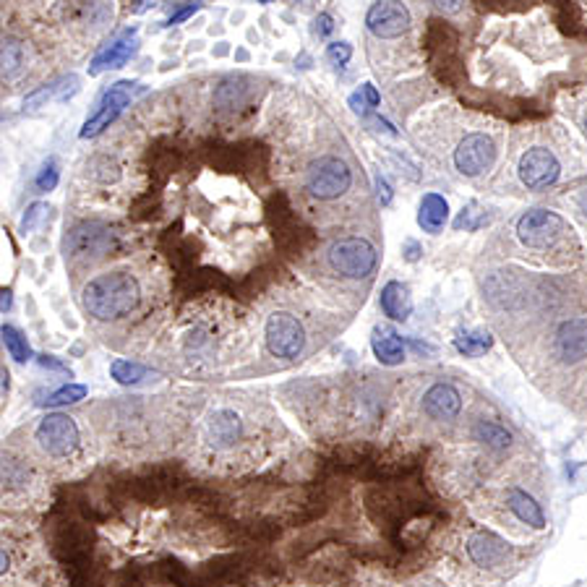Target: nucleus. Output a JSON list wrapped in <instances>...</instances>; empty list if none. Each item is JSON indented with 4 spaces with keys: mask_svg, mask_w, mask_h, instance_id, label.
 <instances>
[{
    "mask_svg": "<svg viewBox=\"0 0 587 587\" xmlns=\"http://www.w3.org/2000/svg\"><path fill=\"white\" fill-rule=\"evenodd\" d=\"M81 298L89 316L100 321L120 319L138 306V282L129 271H107L89 280Z\"/></svg>",
    "mask_w": 587,
    "mask_h": 587,
    "instance_id": "obj_1",
    "label": "nucleus"
},
{
    "mask_svg": "<svg viewBox=\"0 0 587 587\" xmlns=\"http://www.w3.org/2000/svg\"><path fill=\"white\" fill-rule=\"evenodd\" d=\"M376 262H378V253L366 238H342V241L332 243L329 248L332 269L350 280L369 277L376 269Z\"/></svg>",
    "mask_w": 587,
    "mask_h": 587,
    "instance_id": "obj_2",
    "label": "nucleus"
},
{
    "mask_svg": "<svg viewBox=\"0 0 587 587\" xmlns=\"http://www.w3.org/2000/svg\"><path fill=\"white\" fill-rule=\"evenodd\" d=\"M136 86H138V84H134V81H118V84H112L105 94L100 97L94 112L86 118V123H84V129H81L79 134L81 138H92V136L102 134L107 126H110L126 107L131 105V100H134L136 94Z\"/></svg>",
    "mask_w": 587,
    "mask_h": 587,
    "instance_id": "obj_3",
    "label": "nucleus"
},
{
    "mask_svg": "<svg viewBox=\"0 0 587 587\" xmlns=\"http://www.w3.org/2000/svg\"><path fill=\"white\" fill-rule=\"evenodd\" d=\"M350 183H352V173L345 162L337 157H324V160L314 162L306 175V186L321 201L340 199L350 188Z\"/></svg>",
    "mask_w": 587,
    "mask_h": 587,
    "instance_id": "obj_4",
    "label": "nucleus"
},
{
    "mask_svg": "<svg viewBox=\"0 0 587 587\" xmlns=\"http://www.w3.org/2000/svg\"><path fill=\"white\" fill-rule=\"evenodd\" d=\"M264 337H267L269 352L274 358H282V360H290L298 358L300 350L306 345V332L300 326V321L285 314V311H277L267 319L264 326Z\"/></svg>",
    "mask_w": 587,
    "mask_h": 587,
    "instance_id": "obj_5",
    "label": "nucleus"
},
{
    "mask_svg": "<svg viewBox=\"0 0 587 587\" xmlns=\"http://www.w3.org/2000/svg\"><path fill=\"white\" fill-rule=\"evenodd\" d=\"M37 441L53 457H68L79 447V426L74 418L53 413V415L42 418V423L37 426Z\"/></svg>",
    "mask_w": 587,
    "mask_h": 587,
    "instance_id": "obj_6",
    "label": "nucleus"
},
{
    "mask_svg": "<svg viewBox=\"0 0 587 587\" xmlns=\"http://www.w3.org/2000/svg\"><path fill=\"white\" fill-rule=\"evenodd\" d=\"M561 233H564V219L548 209H533V212L522 214L517 222L520 241L530 248H543V245L556 241Z\"/></svg>",
    "mask_w": 587,
    "mask_h": 587,
    "instance_id": "obj_7",
    "label": "nucleus"
},
{
    "mask_svg": "<svg viewBox=\"0 0 587 587\" xmlns=\"http://www.w3.org/2000/svg\"><path fill=\"white\" fill-rule=\"evenodd\" d=\"M494 157L496 147L485 134H467L454 149V165L467 178H476L483 170H488L494 165Z\"/></svg>",
    "mask_w": 587,
    "mask_h": 587,
    "instance_id": "obj_8",
    "label": "nucleus"
},
{
    "mask_svg": "<svg viewBox=\"0 0 587 587\" xmlns=\"http://www.w3.org/2000/svg\"><path fill=\"white\" fill-rule=\"evenodd\" d=\"M366 24L381 40H395L402 37L410 29V11L400 0H376L369 8Z\"/></svg>",
    "mask_w": 587,
    "mask_h": 587,
    "instance_id": "obj_9",
    "label": "nucleus"
},
{
    "mask_svg": "<svg viewBox=\"0 0 587 587\" xmlns=\"http://www.w3.org/2000/svg\"><path fill=\"white\" fill-rule=\"evenodd\" d=\"M559 160L554 157V152H548L543 147H535L530 152H525L520 160V178L530 191L554 186L559 181Z\"/></svg>",
    "mask_w": 587,
    "mask_h": 587,
    "instance_id": "obj_10",
    "label": "nucleus"
},
{
    "mask_svg": "<svg viewBox=\"0 0 587 587\" xmlns=\"http://www.w3.org/2000/svg\"><path fill=\"white\" fill-rule=\"evenodd\" d=\"M554 350L564 363H577L587 355V319L564 321L556 332Z\"/></svg>",
    "mask_w": 587,
    "mask_h": 587,
    "instance_id": "obj_11",
    "label": "nucleus"
},
{
    "mask_svg": "<svg viewBox=\"0 0 587 587\" xmlns=\"http://www.w3.org/2000/svg\"><path fill=\"white\" fill-rule=\"evenodd\" d=\"M423 410L433 421H452L462 410V395L452 384H433L423 395Z\"/></svg>",
    "mask_w": 587,
    "mask_h": 587,
    "instance_id": "obj_12",
    "label": "nucleus"
},
{
    "mask_svg": "<svg viewBox=\"0 0 587 587\" xmlns=\"http://www.w3.org/2000/svg\"><path fill=\"white\" fill-rule=\"evenodd\" d=\"M507 543L494 533H478L467 540V556L476 561L478 566H499L507 561Z\"/></svg>",
    "mask_w": 587,
    "mask_h": 587,
    "instance_id": "obj_13",
    "label": "nucleus"
},
{
    "mask_svg": "<svg viewBox=\"0 0 587 587\" xmlns=\"http://www.w3.org/2000/svg\"><path fill=\"white\" fill-rule=\"evenodd\" d=\"M136 31H126L118 42H112L107 50H102L100 55H94V60H92V66H89V74H102L107 68H120V66H126V60L136 53Z\"/></svg>",
    "mask_w": 587,
    "mask_h": 587,
    "instance_id": "obj_14",
    "label": "nucleus"
},
{
    "mask_svg": "<svg viewBox=\"0 0 587 587\" xmlns=\"http://www.w3.org/2000/svg\"><path fill=\"white\" fill-rule=\"evenodd\" d=\"M507 504L509 509H511V514H514L520 522L530 525V528H535V530H543V528H546V514H543L540 504L535 502L528 491H522V488H511V491H509Z\"/></svg>",
    "mask_w": 587,
    "mask_h": 587,
    "instance_id": "obj_15",
    "label": "nucleus"
},
{
    "mask_svg": "<svg viewBox=\"0 0 587 587\" xmlns=\"http://www.w3.org/2000/svg\"><path fill=\"white\" fill-rule=\"evenodd\" d=\"M378 300H381V311L389 319L405 321L410 319V314H413V298H410V290L402 282H387Z\"/></svg>",
    "mask_w": 587,
    "mask_h": 587,
    "instance_id": "obj_16",
    "label": "nucleus"
},
{
    "mask_svg": "<svg viewBox=\"0 0 587 587\" xmlns=\"http://www.w3.org/2000/svg\"><path fill=\"white\" fill-rule=\"evenodd\" d=\"M449 219V204L444 196L439 193H426L423 201H421V209H418V225L426 230V233H439Z\"/></svg>",
    "mask_w": 587,
    "mask_h": 587,
    "instance_id": "obj_17",
    "label": "nucleus"
},
{
    "mask_svg": "<svg viewBox=\"0 0 587 587\" xmlns=\"http://www.w3.org/2000/svg\"><path fill=\"white\" fill-rule=\"evenodd\" d=\"M371 347H374V355L378 358V363L384 366H400L405 360V347L402 340L387 326H376L374 337H371Z\"/></svg>",
    "mask_w": 587,
    "mask_h": 587,
    "instance_id": "obj_18",
    "label": "nucleus"
},
{
    "mask_svg": "<svg viewBox=\"0 0 587 587\" xmlns=\"http://www.w3.org/2000/svg\"><path fill=\"white\" fill-rule=\"evenodd\" d=\"M107 241H110V233H107L105 227H100V225H79V227L71 230L66 245L74 253H86V251L97 253L100 248H105Z\"/></svg>",
    "mask_w": 587,
    "mask_h": 587,
    "instance_id": "obj_19",
    "label": "nucleus"
},
{
    "mask_svg": "<svg viewBox=\"0 0 587 587\" xmlns=\"http://www.w3.org/2000/svg\"><path fill=\"white\" fill-rule=\"evenodd\" d=\"M76 89H79V79L76 76H66V79L55 81V84H45L42 89L31 92L27 100H24V107L34 110V107L45 105L50 100H68Z\"/></svg>",
    "mask_w": 587,
    "mask_h": 587,
    "instance_id": "obj_20",
    "label": "nucleus"
},
{
    "mask_svg": "<svg viewBox=\"0 0 587 587\" xmlns=\"http://www.w3.org/2000/svg\"><path fill=\"white\" fill-rule=\"evenodd\" d=\"M209 433L219 447H227L238 439L241 433V418L233 413V410H219L212 415V423H209Z\"/></svg>",
    "mask_w": 587,
    "mask_h": 587,
    "instance_id": "obj_21",
    "label": "nucleus"
},
{
    "mask_svg": "<svg viewBox=\"0 0 587 587\" xmlns=\"http://www.w3.org/2000/svg\"><path fill=\"white\" fill-rule=\"evenodd\" d=\"M491 345H494V337L488 332H462L454 337V347L467 358H478L483 352H488Z\"/></svg>",
    "mask_w": 587,
    "mask_h": 587,
    "instance_id": "obj_22",
    "label": "nucleus"
},
{
    "mask_svg": "<svg viewBox=\"0 0 587 587\" xmlns=\"http://www.w3.org/2000/svg\"><path fill=\"white\" fill-rule=\"evenodd\" d=\"M3 345L11 352V358L19 360V363H27L31 358V347H29L27 337L16 326H8V324L3 326Z\"/></svg>",
    "mask_w": 587,
    "mask_h": 587,
    "instance_id": "obj_23",
    "label": "nucleus"
},
{
    "mask_svg": "<svg viewBox=\"0 0 587 587\" xmlns=\"http://www.w3.org/2000/svg\"><path fill=\"white\" fill-rule=\"evenodd\" d=\"M110 374L112 378L118 381V384H126V387H131V384H138V381H144L149 371L144 369V366H138V363H131V360H123V358H118V360H112V366H110Z\"/></svg>",
    "mask_w": 587,
    "mask_h": 587,
    "instance_id": "obj_24",
    "label": "nucleus"
},
{
    "mask_svg": "<svg viewBox=\"0 0 587 587\" xmlns=\"http://www.w3.org/2000/svg\"><path fill=\"white\" fill-rule=\"evenodd\" d=\"M476 436L481 439L483 444H488L491 449H507L509 444H511V433H509L507 428H502L499 423H488V421L478 423Z\"/></svg>",
    "mask_w": 587,
    "mask_h": 587,
    "instance_id": "obj_25",
    "label": "nucleus"
},
{
    "mask_svg": "<svg viewBox=\"0 0 587 587\" xmlns=\"http://www.w3.org/2000/svg\"><path fill=\"white\" fill-rule=\"evenodd\" d=\"M22 45L16 40H3V79H13L22 68Z\"/></svg>",
    "mask_w": 587,
    "mask_h": 587,
    "instance_id": "obj_26",
    "label": "nucleus"
},
{
    "mask_svg": "<svg viewBox=\"0 0 587 587\" xmlns=\"http://www.w3.org/2000/svg\"><path fill=\"white\" fill-rule=\"evenodd\" d=\"M378 92H376L374 84H363L352 97H350V107L355 110V112H360V115H369L371 112V107L378 105Z\"/></svg>",
    "mask_w": 587,
    "mask_h": 587,
    "instance_id": "obj_27",
    "label": "nucleus"
},
{
    "mask_svg": "<svg viewBox=\"0 0 587 587\" xmlns=\"http://www.w3.org/2000/svg\"><path fill=\"white\" fill-rule=\"evenodd\" d=\"M483 222H488L485 212H481L478 204H470L467 209H462V214L454 219V230H478Z\"/></svg>",
    "mask_w": 587,
    "mask_h": 587,
    "instance_id": "obj_28",
    "label": "nucleus"
},
{
    "mask_svg": "<svg viewBox=\"0 0 587 587\" xmlns=\"http://www.w3.org/2000/svg\"><path fill=\"white\" fill-rule=\"evenodd\" d=\"M86 397V387L81 384H68V387H60L58 392H53L48 397V405L50 407H60V405H71V402H79Z\"/></svg>",
    "mask_w": 587,
    "mask_h": 587,
    "instance_id": "obj_29",
    "label": "nucleus"
},
{
    "mask_svg": "<svg viewBox=\"0 0 587 587\" xmlns=\"http://www.w3.org/2000/svg\"><path fill=\"white\" fill-rule=\"evenodd\" d=\"M58 178H60V173H58V162L48 160L45 162V167L40 170V175H37V181H34V186L40 193H45V191H53L58 186Z\"/></svg>",
    "mask_w": 587,
    "mask_h": 587,
    "instance_id": "obj_30",
    "label": "nucleus"
},
{
    "mask_svg": "<svg viewBox=\"0 0 587 587\" xmlns=\"http://www.w3.org/2000/svg\"><path fill=\"white\" fill-rule=\"evenodd\" d=\"M326 55H329V60H332L334 66H345L347 60L352 58V48H350L347 42H332V45L326 48Z\"/></svg>",
    "mask_w": 587,
    "mask_h": 587,
    "instance_id": "obj_31",
    "label": "nucleus"
},
{
    "mask_svg": "<svg viewBox=\"0 0 587 587\" xmlns=\"http://www.w3.org/2000/svg\"><path fill=\"white\" fill-rule=\"evenodd\" d=\"M50 212L45 204H31L29 207V212L24 214V219H22V233H29V230H34V225L45 217V214Z\"/></svg>",
    "mask_w": 587,
    "mask_h": 587,
    "instance_id": "obj_32",
    "label": "nucleus"
},
{
    "mask_svg": "<svg viewBox=\"0 0 587 587\" xmlns=\"http://www.w3.org/2000/svg\"><path fill=\"white\" fill-rule=\"evenodd\" d=\"M199 11V3H188L186 8H181L178 13H173L167 22H165V27H175V24H181V22H186V19H191L193 13Z\"/></svg>",
    "mask_w": 587,
    "mask_h": 587,
    "instance_id": "obj_33",
    "label": "nucleus"
},
{
    "mask_svg": "<svg viewBox=\"0 0 587 587\" xmlns=\"http://www.w3.org/2000/svg\"><path fill=\"white\" fill-rule=\"evenodd\" d=\"M376 196H378V201H381L384 207H387V204L392 201V188H389V183H387V181H384L381 175L376 178Z\"/></svg>",
    "mask_w": 587,
    "mask_h": 587,
    "instance_id": "obj_34",
    "label": "nucleus"
},
{
    "mask_svg": "<svg viewBox=\"0 0 587 587\" xmlns=\"http://www.w3.org/2000/svg\"><path fill=\"white\" fill-rule=\"evenodd\" d=\"M314 24H316V27H314V31H316L319 37H326V34H329V31L334 29V24H332V16H329V13H321V16L316 19V22H314Z\"/></svg>",
    "mask_w": 587,
    "mask_h": 587,
    "instance_id": "obj_35",
    "label": "nucleus"
},
{
    "mask_svg": "<svg viewBox=\"0 0 587 587\" xmlns=\"http://www.w3.org/2000/svg\"><path fill=\"white\" fill-rule=\"evenodd\" d=\"M402 253H405V259H407V262H418V259H421V253H423V248H421V245H418L415 241H407L405 243V251H402Z\"/></svg>",
    "mask_w": 587,
    "mask_h": 587,
    "instance_id": "obj_36",
    "label": "nucleus"
},
{
    "mask_svg": "<svg viewBox=\"0 0 587 587\" xmlns=\"http://www.w3.org/2000/svg\"><path fill=\"white\" fill-rule=\"evenodd\" d=\"M441 11H449V13H454V11H459L462 8V0H433Z\"/></svg>",
    "mask_w": 587,
    "mask_h": 587,
    "instance_id": "obj_37",
    "label": "nucleus"
},
{
    "mask_svg": "<svg viewBox=\"0 0 587 587\" xmlns=\"http://www.w3.org/2000/svg\"><path fill=\"white\" fill-rule=\"evenodd\" d=\"M3 298H0V308H3V314H5V311H8V308H11V290H5V288H3Z\"/></svg>",
    "mask_w": 587,
    "mask_h": 587,
    "instance_id": "obj_38",
    "label": "nucleus"
},
{
    "mask_svg": "<svg viewBox=\"0 0 587 587\" xmlns=\"http://www.w3.org/2000/svg\"><path fill=\"white\" fill-rule=\"evenodd\" d=\"M0 376H3V397H5L8 395V384H11V374H8V369H3Z\"/></svg>",
    "mask_w": 587,
    "mask_h": 587,
    "instance_id": "obj_39",
    "label": "nucleus"
},
{
    "mask_svg": "<svg viewBox=\"0 0 587 587\" xmlns=\"http://www.w3.org/2000/svg\"><path fill=\"white\" fill-rule=\"evenodd\" d=\"M583 212H585V217H587V199H585V201H583Z\"/></svg>",
    "mask_w": 587,
    "mask_h": 587,
    "instance_id": "obj_40",
    "label": "nucleus"
},
{
    "mask_svg": "<svg viewBox=\"0 0 587 587\" xmlns=\"http://www.w3.org/2000/svg\"><path fill=\"white\" fill-rule=\"evenodd\" d=\"M259 3H271V0H259Z\"/></svg>",
    "mask_w": 587,
    "mask_h": 587,
    "instance_id": "obj_41",
    "label": "nucleus"
},
{
    "mask_svg": "<svg viewBox=\"0 0 587 587\" xmlns=\"http://www.w3.org/2000/svg\"><path fill=\"white\" fill-rule=\"evenodd\" d=\"M585 131H587V120H585Z\"/></svg>",
    "mask_w": 587,
    "mask_h": 587,
    "instance_id": "obj_42",
    "label": "nucleus"
}]
</instances>
